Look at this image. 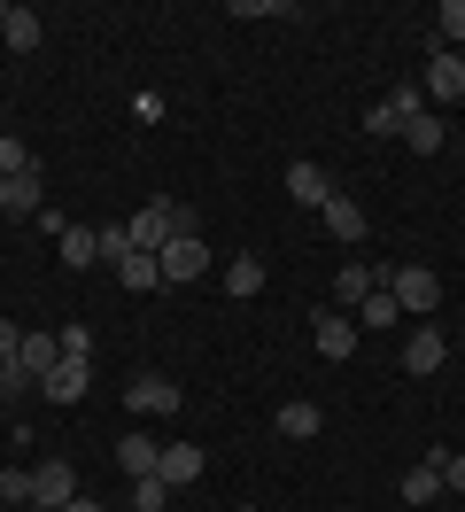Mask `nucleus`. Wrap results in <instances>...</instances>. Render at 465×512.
<instances>
[{"mask_svg":"<svg viewBox=\"0 0 465 512\" xmlns=\"http://www.w3.org/2000/svg\"><path fill=\"white\" fill-rule=\"evenodd\" d=\"M380 288L396 295V311H403V319H434V303H442V280H434L427 264H396V272H388Z\"/></svg>","mask_w":465,"mask_h":512,"instance_id":"1","label":"nucleus"},{"mask_svg":"<svg viewBox=\"0 0 465 512\" xmlns=\"http://www.w3.org/2000/svg\"><path fill=\"white\" fill-rule=\"evenodd\" d=\"M155 272H163V288H186V280H202V272H210V249H202V233H186V241H163Z\"/></svg>","mask_w":465,"mask_h":512,"instance_id":"2","label":"nucleus"},{"mask_svg":"<svg viewBox=\"0 0 465 512\" xmlns=\"http://www.w3.org/2000/svg\"><path fill=\"white\" fill-rule=\"evenodd\" d=\"M70 497H78V466H70V458H47V466H31V505L62 512Z\"/></svg>","mask_w":465,"mask_h":512,"instance_id":"3","label":"nucleus"},{"mask_svg":"<svg viewBox=\"0 0 465 512\" xmlns=\"http://www.w3.org/2000/svg\"><path fill=\"white\" fill-rule=\"evenodd\" d=\"M442 365H450V342H442V326H411V342H403V373H419V381H427V373H442Z\"/></svg>","mask_w":465,"mask_h":512,"instance_id":"4","label":"nucleus"},{"mask_svg":"<svg viewBox=\"0 0 465 512\" xmlns=\"http://www.w3.org/2000/svg\"><path fill=\"white\" fill-rule=\"evenodd\" d=\"M310 342H318V357H357V319H349V311H318V319H310Z\"/></svg>","mask_w":465,"mask_h":512,"instance_id":"5","label":"nucleus"},{"mask_svg":"<svg viewBox=\"0 0 465 512\" xmlns=\"http://www.w3.org/2000/svg\"><path fill=\"white\" fill-rule=\"evenodd\" d=\"M419 94H427V101H465V63L450 55V47H434V63H427V78H419Z\"/></svg>","mask_w":465,"mask_h":512,"instance_id":"6","label":"nucleus"},{"mask_svg":"<svg viewBox=\"0 0 465 512\" xmlns=\"http://www.w3.org/2000/svg\"><path fill=\"white\" fill-rule=\"evenodd\" d=\"M442 497H450V489H442V450H427V458H419V466H411V474H403V505H442Z\"/></svg>","mask_w":465,"mask_h":512,"instance_id":"7","label":"nucleus"},{"mask_svg":"<svg viewBox=\"0 0 465 512\" xmlns=\"http://www.w3.org/2000/svg\"><path fill=\"white\" fill-rule=\"evenodd\" d=\"M124 404H132L140 419H163V412H179V388L163 381V373H140V381L124 388Z\"/></svg>","mask_w":465,"mask_h":512,"instance_id":"8","label":"nucleus"},{"mask_svg":"<svg viewBox=\"0 0 465 512\" xmlns=\"http://www.w3.org/2000/svg\"><path fill=\"white\" fill-rule=\"evenodd\" d=\"M155 474L171 481V489H194V481L210 474V450H194V443H163V466Z\"/></svg>","mask_w":465,"mask_h":512,"instance_id":"9","label":"nucleus"},{"mask_svg":"<svg viewBox=\"0 0 465 512\" xmlns=\"http://www.w3.org/2000/svg\"><path fill=\"white\" fill-rule=\"evenodd\" d=\"M287 194L310 202V210H326V202H334V171H326V163H287Z\"/></svg>","mask_w":465,"mask_h":512,"instance_id":"10","label":"nucleus"},{"mask_svg":"<svg viewBox=\"0 0 465 512\" xmlns=\"http://www.w3.org/2000/svg\"><path fill=\"white\" fill-rule=\"evenodd\" d=\"M16 365H24L31 381H47V373L62 365V342H55V326H31V334H24V350H16Z\"/></svg>","mask_w":465,"mask_h":512,"instance_id":"11","label":"nucleus"},{"mask_svg":"<svg viewBox=\"0 0 465 512\" xmlns=\"http://www.w3.org/2000/svg\"><path fill=\"white\" fill-rule=\"evenodd\" d=\"M39 388H47V404H78V396L93 388V365H86V357H62V365H55Z\"/></svg>","mask_w":465,"mask_h":512,"instance_id":"12","label":"nucleus"},{"mask_svg":"<svg viewBox=\"0 0 465 512\" xmlns=\"http://www.w3.org/2000/svg\"><path fill=\"white\" fill-rule=\"evenodd\" d=\"M279 435H287V443H318V435H326V412H318L310 396H295V404H279Z\"/></svg>","mask_w":465,"mask_h":512,"instance_id":"13","label":"nucleus"},{"mask_svg":"<svg viewBox=\"0 0 465 512\" xmlns=\"http://www.w3.org/2000/svg\"><path fill=\"white\" fill-rule=\"evenodd\" d=\"M318 218H326V233H334V241H365V210H357V194L334 187V202H326Z\"/></svg>","mask_w":465,"mask_h":512,"instance_id":"14","label":"nucleus"},{"mask_svg":"<svg viewBox=\"0 0 465 512\" xmlns=\"http://www.w3.org/2000/svg\"><path fill=\"white\" fill-rule=\"evenodd\" d=\"M62 264H70V272H86V264H101V233H93V225H62Z\"/></svg>","mask_w":465,"mask_h":512,"instance_id":"15","label":"nucleus"},{"mask_svg":"<svg viewBox=\"0 0 465 512\" xmlns=\"http://www.w3.org/2000/svg\"><path fill=\"white\" fill-rule=\"evenodd\" d=\"M117 466H124L132 481H148L155 466H163V443H148V435H124V443H117Z\"/></svg>","mask_w":465,"mask_h":512,"instance_id":"16","label":"nucleus"},{"mask_svg":"<svg viewBox=\"0 0 465 512\" xmlns=\"http://www.w3.org/2000/svg\"><path fill=\"white\" fill-rule=\"evenodd\" d=\"M396 140L411 148V156H442V117H434V109H419V117H411Z\"/></svg>","mask_w":465,"mask_h":512,"instance_id":"17","label":"nucleus"},{"mask_svg":"<svg viewBox=\"0 0 465 512\" xmlns=\"http://www.w3.org/2000/svg\"><path fill=\"white\" fill-rule=\"evenodd\" d=\"M334 295H341V303H365V295H380V264H341V272H334Z\"/></svg>","mask_w":465,"mask_h":512,"instance_id":"18","label":"nucleus"},{"mask_svg":"<svg viewBox=\"0 0 465 512\" xmlns=\"http://www.w3.org/2000/svg\"><path fill=\"white\" fill-rule=\"evenodd\" d=\"M0 39H8L16 55H31V47H39V16H31V8H16V0H8V16H0Z\"/></svg>","mask_w":465,"mask_h":512,"instance_id":"19","label":"nucleus"},{"mask_svg":"<svg viewBox=\"0 0 465 512\" xmlns=\"http://www.w3.org/2000/svg\"><path fill=\"white\" fill-rule=\"evenodd\" d=\"M225 295H233V303L264 295V264H256V256H233V264H225Z\"/></svg>","mask_w":465,"mask_h":512,"instance_id":"20","label":"nucleus"},{"mask_svg":"<svg viewBox=\"0 0 465 512\" xmlns=\"http://www.w3.org/2000/svg\"><path fill=\"white\" fill-rule=\"evenodd\" d=\"M0 210H8V218H31V210H39V171H24V179H0Z\"/></svg>","mask_w":465,"mask_h":512,"instance_id":"21","label":"nucleus"},{"mask_svg":"<svg viewBox=\"0 0 465 512\" xmlns=\"http://www.w3.org/2000/svg\"><path fill=\"white\" fill-rule=\"evenodd\" d=\"M117 280H124V288H132V295L163 288V272H155V256H140V249H132V256H124V264H117Z\"/></svg>","mask_w":465,"mask_h":512,"instance_id":"22","label":"nucleus"},{"mask_svg":"<svg viewBox=\"0 0 465 512\" xmlns=\"http://www.w3.org/2000/svg\"><path fill=\"white\" fill-rule=\"evenodd\" d=\"M434 39H442L450 55L465 47V0H442V8H434Z\"/></svg>","mask_w":465,"mask_h":512,"instance_id":"23","label":"nucleus"},{"mask_svg":"<svg viewBox=\"0 0 465 512\" xmlns=\"http://www.w3.org/2000/svg\"><path fill=\"white\" fill-rule=\"evenodd\" d=\"M396 319H403V311H396V295H388V288L357 303V334H365V326H396Z\"/></svg>","mask_w":465,"mask_h":512,"instance_id":"24","label":"nucleus"},{"mask_svg":"<svg viewBox=\"0 0 465 512\" xmlns=\"http://www.w3.org/2000/svg\"><path fill=\"white\" fill-rule=\"evenodd\" d=\"M24 171H39V163H31V148L16 140V132H0V179H24Z\"/></svg>","mask_w":465,"mask_h":512,"instance_id":"25","label":"nucleus"},{"mask_svg":"<svg viewBox=\"0 0 465 512\" xmlns=\"http://www.w3.org/2000/svg\"><path fill=\"white\" fill-rule=\"evenodd\" d=\"M163 505H171V481H163V474L132 481V512H163Z\"/></svg>","mask_w":465,"mask_h":512,"instance_id":"26","label":"nucleus"},{"mask_svg":"<svg viewBox=\"0 0 465 512\" xmlns=\"http://www.w3.org/2000/svg\"><path fill=\"white\" fill-rule=\"evenodd\" d=\"M0 505H16V512L31 505V474H24V466H8V474H0Z\"/></svg>","mask_w":465,"mask_h":512,"instance_id":"27","label":"nucleus"},{"mask_svg":"<svg viewBox=\"0 0 465 512\" xmlns=\"http://www.w3.org/2000/svg\"><path fill=\"white\" fill-rule=\"evenodd\" d=\"M365 132H372V140H396V132H403V117L388 109V101H372V109H365Z\"/></svg>","mask_w":465,"mask_h":512,"instance_id":"28","label":"nucleus"},{"mask_svg":"<svg viewBox=\"0 0 465 512\" xmlns=\"http://www.w3.org/2000/svg\"><path fill=\"white\" fill-rule=\"evenodd\" d=\"M93 233H101V256H109V264L132 256V233H124V225H93Z\"/></svg>","mask_w":465,"mask_h":512,"instance_id":"29","label":"nucleus"},{"mask_svg":"<svg viewBox=\"0 0 465 512\" xmlns=\"http://www.w3.org/2000/svg\"><path fill=\"white\" fill-rule=\"evenodd\" d=\"M55 342H62V357H86V365H93V334H86V326H55Z\"/></svg>","mask_w":465,"mask_h":512,"instance_id":"30","label":"nucleus"},{"mask_svg":"<svg viewBox=\"0 0 465 512\" xmlns=\"http://www.w3.org/2000/svg\"><path fill=\"white\" fill-rule=\"evenodd\" d=\"M31 388H39V381H31L24 365H0V396H8V404H16V396H31Z\"/></svg>","mask_w":465,"mask_h":512,"instance_id":"31","label":"nucleus"},{"mask_svg":"<svg viewBox=\"0 0 465 512\" xmlns=\"http://www.w3.org/2000/svg\"><path fill=\"white\" fill-rule=\"evenodd\" d=\"M442 489H450V497H465V450H442Z\"/></svg>","mask_w":465,"mask_h":512,"instance_id":"32","label":"nucleus"},{"mask_svg":"<svg viewBox=\"0 0 465 512\" xmlns=\"http://www.w3.org/2000/svg\"><path fill=\"white\" fill-rule=\"evenodd\" d=\"M16 350H24V326H8V319H0V365H16Z\"/></svg>","mask_w":465,"mask_h":512,"instance_id":"33","label":"nucleus"},{"mask_svg":"<svg viewBox=\"0 0 465 512\" xmlns=\"http://www.w3.org/2000/svg\"><path fill=\"white\" fill-rule=\"evenodd\" d=\"M62 512H109V505H93V497H70V505H62Z\"/></svg>","mask_w":465,"mask_h":512,"instance_id":"34","label":"nucleus"},{"mask_svg":"<svg viewBox=\"0 0 465 512\" xmlns=\"http://www.w3.org/2000/svg\"><path fill=\"white\" fill-rule=\"evenodd\" d=\"M24 512H47V505H24Z\"/></svg>","mask_w":465,"mask_h":512,"instance_id":"35","label":"nucleus"},{"mask_svg":"<svg viewBox=\"0 0 465 512\" xmlns=\"http://www.w3.org/2000/svg\"><path fill=\"white\" fill-rule=\"evenodd\" d=\"M241 512H248V505H241Z\"/></svg>","mask_w":465,"mask_h":512,"instance_id":"36","label":"nucleus"}]
</instances>
